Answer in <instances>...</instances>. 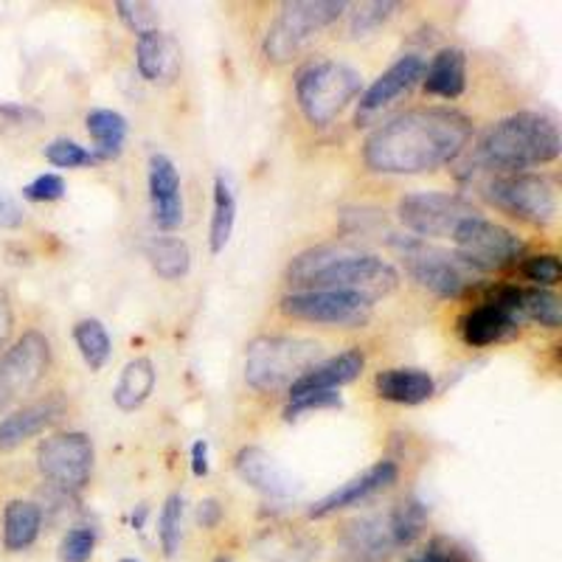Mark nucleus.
<instances>
[{
    "label": "nucleus",
    "mask_w": 562,
    "mask_h": 562,
    "mask_svg": "<svg viewBox=\"0 0 562 562\" xmlns=\"http://www.w3.org/2000/svg\"><path fill=\"white\" fill-rule=\"evenodd\" d=\"M234 223H237V198L231 192L228 180L217 175L214 178V214H211L209 228L211 254H223L234 234Z\"/></svg>",
    "instance_id": "27"
},
{
    "label": "nucleus",
    "mask_w": 562,
    "mask_h": 562,
    "mask_svg": "<svg viewBox=\"0 0 562 562\" xmlns=\"http://www.w3.org/2000/svg\"><path fill=\"white\" fill-rule=\"evenodd\" d=\"M453 243L456 259H461V262L475 270H484V273L501 270L512 259H518V254L524 250V239L515 231L492 223V220L481 217V214L473 220H467L456 231Z\"/></svg>",
    "instance_id": "9"
},
{
    "label": "nucleus",
    "mask_w": 562,
    "mask_h": 562,
    "mask_svg": "<svg viewBox=\"0 0 562 562\" xmlns=\"http://www.w3.org/2000/svg\"><path fill=\"white\" fill-rule=\"evenodd\" d=\"M520 318H531L540 326H549L557 329L562 324V301L560 295L549 293V290L540 288H520Z\"/></svg>",
    "instance_id": "31"
},
{
    "label": "nucleus",
    "mask_w": 562,
    "mask_h": 562,
    "mask_svg": "<svg viewBox=\"0 0 562 562\" xmlns=\"http://www.w3.org/2000/svg\"><path fill=\"white\" fill-rule=\"evenodd\" d=\"M560 158V133L554 119L543 113H515L492 124L479 144V160L486 169L518 175Z\"/></svg>",
    "instance_id": "3"
},
{
    "label": "nucleus",
    "mask_w": 562,
    "mask_h": 562,
    "mask_svg": "<svg viewBox=\"0 0 562 562\" xmlns=\"http://www.w3.org/2000/svg\"><path fill=\"white\" fill-rule=\"evenodd\" d=\"M192 473L198 475V479H205L209 475V441H194L192 448Z\"/></svg>",
    "instance_id": "44"
},
{
    "label": "nucleus",
    "mask_w": 562,
    "mask_h": 562,
    "mask_svg": "<svg viewBox=\"0 0 562 562\" xmlns=\"http://www.w3.org/2000/svg\"><path fill=\"white\" fill-rule=\"evenodd\" d=\"M29 200H37V203H52V200H59L65 194V180L59 175H40L37 180L23 189Z\"/></svg>",
    "instance_id": "40"
},
{
    "label": "nucleus",
    "mask_w": 562,
    "mask_h": 562,
    "mask_svg": "<svg viewBox=\"0 0 562 562\" xmlns=\"http://www.w3.org/2000/svg\"><path fill=\"white\" fill-rule=\"evenodd\" d=\"M63 416V403L57 396L40 400V403L26 405V408L14 411L7 419L0 422V453H12L23 441L34 439L45 428H52L54 422Z\"/></svg>",
    "instance_id": "19"
},
{
    "label": "nucleus",
    "mask_w": 562,
    "mask_h": 562,
    "mask_svg": "<svg viewBox=\"0 0 562 562\" xmlns=\"http://www.w3.org/2000/svg\"><path fill=\"white\" fill-rule=\"evenodd\" d=\"M486 198L498 209L509 211L512 217H520L531 225L554 223L557 211H560L554 183L543 175H501V178L490 180Z\"/></svg>",
    "instance_id": "7"
},
{
    "label": "nucleus",
    "mask_w": 562,
    "mask_h": 562,
    "mask_svg": "<svg viewBox=\"0 0 562 562\" xmlns=\"http://www.w3.org/2000/svg\"><path fill=\"white\" fill-rule=\"evenodd\" d=\"M97 549V531L90 526H77L59 543V562H88Z\"/></svg>",
    "instance_id": "34"
},
{
    "label": "nucleus",
    "mask_w": 562,
    "mask_h": 562,
    "mask_svg": "<svg viewBox=\"0 0 562 562\" xmlns=\"http://www.w3.org/2000/svg\"><path fill=\"white\" fill-rule=\"evenodd\" d=\"M396 475H400V470H396L394 461H378V464H371L363 475L346 481L344 486H338V490L329 492L326 498H321L318 504H313L310 518H326V515H333V512L360 504V501L371 498L374 492L394 484Z\"/></svg>",
    "instance_id": "17"
},
{
    "label": "nucleus",
    "mask_w": 562,
    "mask_h": 562,
    "mask_svg": "<svg viewBox=\"0 0 562 562\" xmlns=\"http://www.w3.org/2000/svg\"><path fill=\"white\" fill-rule=\"evenodd\" d=\"M14 326V313H12V299L3 288H0V346L7 344V338L12 335Z\"/></svg>",
    "instance_id": "43"
},
{
    "label": "nucleus",
    "mask_w": 562,
    "mask_h": 562,
    "mask_svg": "<svg viewBox=\"0 0 562 562\" xmlns=\"http://www.w3.org/2000/svg\"><path fill=\"white\" fill-rule=\"evenodd\" d=\"M346 12V3L333 0H299V3H284L265 37V54L270 63H288L326 26Z\"/></svg>",
    "instance_id": "6"
},
{
    "label": "nucleus",
    "mask_w": 562,
    "mask_h": 562,
    "mask_svg": "<svg viewBox=\"0 0 562 562\" xmlns=\"http://www.w3.org/2000/svg\"><path fill=\"white\" fill-rule=\"evenodd\" d=\"M74 340H77L79 351H82V360L90 366V371L104 369V363L110 360V335L104 329L102 321L97 318H82L74 326Z\"/></svg>",
    "instance_id": "30"
},
{
    "label": "nucleus",
    "mask_w": 562,
    "mask_h": 562,
    "mask_svg": "<svg viewBox=\"0 0 562 562\" xmlns=\"http://www.w3.org/2000/svg\"><path fill=\"white\" fill-rule=\"evenodd\" d=\"M391 245L396 248V254L403 256L411 279L428 293L441 295V299H456L464 290L467 279L456 262V256L434 248L419 237H396L391 239Z\"/></svg>",
    "instance_id": "10"
},
{
    "label": "nucleus",
    "mask_w": 562,
    "mask_h": 562,
    "mask_svg": "<svg viewBox=\"0 0 562 562\" xmlns=\"http://www.w3.org/2000/svg\"><path fill=\"white\" fill-rule=\"evenodd\" d=\"M288 281L299 293L329 290L374 304L400 288V273L380 256L363 254L349 243H329L295 256L288 268Z\"/></svg>",
    "instance_id": "2"
},
{
    "label": "nucleus",
    "mask_w": 562,
    "mask_h": 562,
    "mask_svg": "<svg viewBox=\"0 0 562 562\" xmlns=\"http://www.w3.org/2000/svg\"><path fill=\"white\" fill-rule=\"evenodd\" d=\"M45 158L52 160L54 167L59 169H77V167H93L99 164L97 153H88L85 147H79L77 140L57 138L45 147Z\"/></svg>",
    "instance_id": "33"
},
{
    "label": "nucleus",
    "mask_w": 562,
    "mask_h": 562,
    "mask_svg": "<svg viewBox=\"0 0 562 562\" xmlns=\"http://www.w3.org/2000/svg\"><path fill=\"white\" fill-rule=\"evenodd\" d=\"M217 562H234V560H228V557H217Z\"/></svg>",
    "instance_id": "47"
},
{
    "label": "nucleus",
    "mask_w": 562,
    "mask_h": 562,
    "mask_svg": "<svg viewBox=\"0 0 562 562\" xmlns=\"http://www.w3.org/2000/svg\"><path fill=\"white\" fill-rule=\"evenodd\" d=\"M149 200H153V220L158 228H180V223H183L180 175L172 158H167L164 153H155L149 158Z\"/></svg>",
    "instance_id": "15"
},
{
    "label": "nucleus",
    "mask_w": 562,
    "mask_h": 562,
    "mask_svg": "<svg viewBox=\"0 0 562 562\" xmlns=\"http://www.w3.org/2000/svg\"><path fill=\"white\" fill-rule=\"evenodd\" d=\"M422 77H425V63H422L419 57L408 54V57L396 59L385 74H380V77L374 79V85H371L363 93V99H360L358 124L369 122L371 115H378L380 110L391 108L394 102L408 97L411 90L422 82Z\"/></svg>",
    "instance_id": "14"
},
{
    "label": "nucleus",
    "mask_w": 562,
    "mask_h": 562,
    "mask_svg": "<svg viewBox=\"0 0 562 562\" xmlns=\"http://www.w3.org/2000/svg\"><path fill=\"white\" fill-rule=\"evenodd\" d=\"M119 562H138V560H133V557H124V560H119Z\"/></svg>",
    "instance_id": "48"
},
{
    "label": "nucleus",
    "mask_w": 562,
    "mask_h": 562,
    "mask_svg": "<svg viewBox=\"0 0 562 562\" xmlns=\"http://www.w3.org/2000/svg\"><path fill=\"white\" fill-rule=\"evenodd\" d=\"M158 537L164 551H167V557L178 554L180 540H183V498H180V492H172V495L164 501V509H160L158 520Z\"/></svg>",
    "instance_id": "32"
},
{
    "label": "nucleus",
    "mask_w": 562,
    "mask_h": 562,
    "mask_svg": "<svg viewBox=\"0 0 562 562\" xmlns=\"http://www.w3.org/2000/svg\"><path fill=\"white\" fill-rule=\"evenodd\" d=\"M26 223V211L20 209L18 200L0 192V228H20Z\"/></svg>",
    "instance_id": "42"
},
{
    "label": "nucleus",
    "mask_w": 562,
    "mask_h": 562,
    "mask_svg": "<svg viewBox=\"0 0 562 562\" xmlns=\"http://www.w3.org/2000/svg\"><path fill=\"white\" fill-rule=\"evenodd\" d=\"M374 389L389 403L419 405L436 394V380L422 369H385L374 378Z\"/></svg>",
    "instance_id": "20"
},
{
    "label": "nucleus",
    "mask_w": 562,
    "mask_h": 562,
    "mask_svg": "<svg viewBox=\"0 0 562 562\" xmlns=\"http://www.w3.org/2000/svg\"><path fill=\"white\" fill-rule=\"evenodd\" d=\"M93 441L88 434H54L40 441L37 467L40 473L63 490H82L93 473Z\"/></svg>",
    "instance_id": "11"
},
{
    "label": "nucleus",
    "mask_w": 562,
    "mask_h": 562,
    "mask_svg": "<svg viewBox=\"0 0 562 562\" xmlns=\"http://www.w3.org/2000/svg\"><path fill=\"white\" fill-rule=\"evenodd\" d=\"M366 358L360 349H346L335 358L324 360V363H315L313 369H307L290 385V396L301 394H315V391H338L340 385H349L360 378L363 371Z\"/></svg>",
    "instance_id": "18"
},
{
    "label": "nucleus",
    "mask_w": 562,
    "mask_h": 562,
    "mask_svg": "<svg viewBox=\"0 0 562 562\" xmlns=\"http://www.w3.org/2000/svg\"><path fill=\"white\" fill-rule=\"evenodd\" d=\"M237 473L245 484H250L254 490L265 492L270 498H290L295 495L299 484H295L293 475L262 448H243L237 453Z\"/></svg>",
    "instance_id": "16"
},
{
    "label": "nucleus",
    "mask_w": 562,
    "mask_h": 562,
    "mask_svg": "<svg viewBox=\"0 0 562 562\" xmlns=\"http://www.w3.org/2000/svg\"><path fill=\"white\" fill-rule=\"evenodd\" d=\"M524 276L529 281H535L537 288H554L560 284L562 279V265H560V256L557 254H540V256H531L524 262Z\"/></svg>",
    "instance_id": "35"
},
{
    "label": "nucleus",
    "mask_w": 562,
    "mask_h": 562,
    "mask_svg": "<svg viewBox=\"0 0 562 562\" xmlns=\"http://www.w3.org/2000/svg\"><path fill=\"white\" fill-rule=\"evenodd\" d=\"M29 122H40V113L32 108H20V104L0 102V130L26 127Z\"/></svg>",
    "instance_id": "41"
},
{
    "label": "nucleus",
    "mask_w": 562,
    "mask_h": 562,
    "mask_svg": "<svg viewBox=\"0 0 562 562\" xmlns=\"http://www.w3.org/2000/svg\"><path fill=\"white\" fill-rule=\"evenodd\" d=\"M396 9V3H363V7H358V12H355V20H351V34H369L374 32V29L380 26V23H385V20L391 18V12Z\"/></svg>",
    "instance_id": "37"
},
{
    "label": "nucleus",
    "mask_w": 562,
    "mask_h": 562,
    "mask_svg": "<svg viewBox=\"0 0 562 562\" xmlns=\"http://www.w3.org/2000/svg\"><path fill=\"white\" fill-rule=\"evenodd\" d=\"M43 512L32 501H9L3 509V546L9 551H26L37 540Z\"/></svg>",
    "instance_id": "25"
},
{
    "label": "nucleus",
    "mask_w": 562,
    "mask_h": 562,
    "mask_svg": "<svg viewBox=\"0 0 562 562\" xmlns=\"http://www.w3.org/2000/svg\"><path fill=\"white\" fill-rule=\"evenodd\" d=\"M115 9H119V18L127 23L130 32H135L138 37L158 29V12L149 3H130V0H122V3H115Z\"/></svg>",
    "instance_id": "36"
},
{
    "label": "nucleus",
    "mask_w": 562,
    "mask_h": 562,
    "mask_svg": "<svg viewBox=\"0 0 562 562\" xmlns=\"http://www.w3.org/2000/svg\"><path fill=\"white\" fill-rule=\"evenodd\" d=\"M408 562H473V560H470V554H467L464 549H459L453 540H448V537H436V540H430L428 549L422 551V554L411 557Z\"/></svg>",
    "instance_id": "39"
},
{
    "label": "nucleus",
    "mask_w": 562,
    "mask_h": 562,
    "mask_svg": "<svg viewBox=\"0 0 562 562\" xmlns=\"http://www.w3.org/2000/svg\"><path fill=\"white\" fill-rule=\"evenodd\" d=\"M48 363H52V344L43 333L29 329L0 358V391L9 400L32 394L48 374Z\"/></svg>",
    "instance_id": "13"
},
{
    "label": "nucleus",
    "mask_w": 562,
    "mask_h": 562,
    "mask_svg": "<svg viewBox=\"0 0 562 562\" xmlns=\"http://www.w3.org/2000/svg\"><path fill=\"white\" fill-rule=\"evenodd\" d=\"M346 546L360 560L378 562L389 557L396 549V537L391 529L389 515H371V518H360L346 529Z\"/></svg>",
    "instance_id": "21"
},
{
    "label": "nucleus",
    "mask_w": 562,
    "mask_h": 562,
    "mask_svg": "<svg viewBox=\"0 0 562 562\" xmlns=\"http://www.w3.org/2000/svg\"><path fill=\"white\" fill-rule=\"evenodd\" d=\"M473 124L459 110L414 108L380 124L363 144V160L380 175H425L459 158Z\"/></svg>",
    "instance_id": "1"
},
{
    "label": "nucleus",
    "mask_w": 562,
    "mask_h": 562,
    "mask_svg": "<svg viewBox=\"0 0 562 562\" xmlns=\"http://www.w3.org/2000/svg\"><path fill=\"white\" fill-rule=\"evenodd\" d=\"M147 259L155 273L167 281H178L192 268V254L189 245L178 237H155L147 245Z\"/></svg>",
    "instance_id": "28"
},
{
    "label": "nucleus",
    "mask_w": 562,
    "mask_h": 562,
    "mask_svg": "<svg viewBox=\"0 0 562 562\" xmlns=\"http://www.w3.org/2000/svg\"><path fill=\"white\" fill-rule=\"evenodd\" d=\"M220 515H223V512H220L217 501H203V504L198 506V520L203 526H214L220 520Z\"/></svg>",
    "instance_id": "45"
},
{
    "label": "nucleus",
    "mask_w": 562,
    "mask_h": 562,
    "mask_svg": "<svg viewBox=\"0 0 562 562\" xmlns=\"http://www.w3.org/2000/svg\"><path fill=\"white\" fill-rule=\"evenodd\" d=\"M515 326H518V321L512 318L509 313H504L501 307H495V304H490V301H484L481 307L467 310L459 321L461 338L470 346L495 344V340H501L504 335H509Z\"/></svg>",
    "instance_id": "23"
},
{
    "label": "nucleus",
    "mask_w": 562,
    "mask_h": 562,
    "mask_svg": "<svg viewBox=\"0 0 562 562\" xmlns=\"http://www.w3.org/2000/svg\"><path fill=\"white\" fill-rule=\"evenodd\" d=\"M400 220L408 231L428 239H453L456 231L467 220L479 217L481 211L473 209L459 194L448 192H414L400 200Z\"/></svg>",
    "instance_id": "8"
},
{
    "label": "nucleus",
    "mask_w": 562,
    "mask_h": 562,
    "mask_svg": "<svg viewBox=\"0 0 562 562\" xmlns=\"http://www.w3.org/2000/svg\"><path fill=\"white\" fill-rule=\"evenodd\" d=\"M88 133L97 140V158H115L122 153L124 138H127V119L115 110H90Z\"/></svg>",
    "instance_id": "29"
},
{
    "label": "nucleus",
    "mask_w": 562,
    "mask_h": 562,
    "mask_svg": "<svg viewBox=\"0 0 562 562\" xmlns=\"http://www.w3.org/2000/svg\"><path fill=\"white\" fill-rule=\"evenodd\" d=\"M281 313L293 321L324 326H363L371 315L369 301L358 295L329 293V290H304L281 299Z\"/></svg>",
    "instance_id": "12"
},
{
    "label": "nucleus",
    "mask_w": 562,
    "mask_h": 562,
    "mask_svg": "<svg viewBox=\"0 0 562 562\" xmlns=\"http://www.w3.org/2000/svg\"><path fill=\"white\" fill-rule=\"evenodd\" d=\"M135 57H138L140 77L147 79V82H158V79H164L175 70L172 40L160 29L140 34L138 45H135Z\"/></svg>",
    "instance_id": "26"
},
{
    "label": "nucleus",
    "mask_w": 562,
    "mask_h": 562,
    "mask_svg": "<svg viewBox=\"0 0 562 562\" xmlns=\"http://www.w3.org/2000/svg\"><path fill=\"white\" fill-rule=\"evenodd\" d=\"M360 74L335 59H315L295 77V99L310 124L326 127L335 122L360 93Z\"/></svg>",
    "instance_id": "5"
},
{
    "label": "nucleus",
    "mask_w": 562,
    "mask_h": 562,
    "mask_svg": "<svg viewBox=\"0 0 562 562\" xmlns=\"http://www.w3.org/2000/svg\"><path fill=\"white\" fill-rule=\"evenodd\" d=\"M321 358V344L288 335H262L245 349V383L254 391L290 389Z\"/></svg>",
    "instance_id": "4"
},
{
    "label": "nucleus",
    "mask_w": 562,
    "mask_h": 562,
    "mask_svg": "<svg viewBox=\"0 0 562 562\" xmlns=\"http://www.w3.org/2000/svg\"><path fill=\"white\" fill-rule=\"evenodd\" d=\"M7 405H9V396L0 391V414H3V408H7Z\"/></svg>",
    "instance_id": "46"
},
{
    "label": "nucleus",
    "mask_w": 562,
    "mask_h": 562,
    "mask_svg": "<svg viewBox=\"0 0 562 562\" xmlns=\"http://www.w3.org/2000/svg\"><path fill=\"white\" fill-rule=\"evenodd\" d=\"M155 380H158V371L149 358H135L124 366L122 378L115 383L113 400L122 411H135L147 403L149 394L155 389Z\"/></svg>",
    "instance_id": "24"
},
{
    "label": "nucleus",
    "mask_w": 562,
    "mask_h": 562,
    "mask_svg": "<svg viewBox=\"0 0 562 562\" xmlns=\"http://www.w3.org/2000/svg\"><path fill=\"white\" fill-rule=\"evenodd\" d=\"M340 396L335 391H315V394H301V396H290V405L284 411L288 419H295L299 414H307V411L315 408H340Z\"/></svg>",
    "instance_id": "38"
},
{
    "label": "nucleus",
    "mask_w": 562,
    "mask_h": 562,
    "mask_svg": "<svg viewBox=\"0 0 562 562\" xmlns=\"http://www.w3.org/2000/svg\"><path fill=\"white\" fill-rule=\"evenodd\" d=\"M422 85L430 97L459 99L467 88V57L461 48H441L425 68Z\"/></svg>",
    "instance_id": "22"
}]
</instances>
